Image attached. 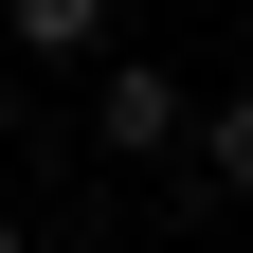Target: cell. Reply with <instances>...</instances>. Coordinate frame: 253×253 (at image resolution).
Segmentation results:
<instances>
[{
    "label": "cell",
    "mask_w": 253,
    "mask_h": 253,
    "mask_svg": "<svg viewBox=\"0 0 253 253\" xmlns=\"http://www.w3.org/2000/svg\"><path fill=\"white\" fill-rule=\"evenodd\" d=\"M0 37H18V54H90V37H109V0H0Z\"/></svg>",
    "instance_id": "cell-2"
},
{
    "label": "cell",
    "mask_w": 253,
    "mask_h": 253,
    "mask_svg": "<svg viewBox=\"0 0 253 253\" xmlns=\"http://www.w3.org/2000/svg\"><path fill=\"white\" fill-rule=\"evenodd\" d=\"M199 163H217V181L253 199V90H217V109H199Z\"/></svg>",
    "instance_id": "cell-3"
},
{
    "label": "cell",
    "mask_w": 253,
    "mask_h": 253,
    "mask_svg": "<svg viewBox=\"0 0 253 253\" xmlns=\"http://www.w3.org/2000/svg\"><path fill=\"white\" fill-rule=\"evenodd\" d=\"M90 145H109V163H163V145H199V90H181L163 54H126V73H90Z\"/></svg>",
    "instance_id": "cell-1"
},
{
    "label": "cell",
    "mask_w": 253,
    "mask_h": 253,
    "mask_svg": "<svg viewBox=\"0 0 253 253\" xmlns=\"http://www.w3.org/2000/svg\"><path fill=\"white\" fill-rule=\"evenodd\" d=\"M0 253H37V235H18V217H0Z\"/></svg>",
    "instance_id": "cell-4"
}]
</instances>
